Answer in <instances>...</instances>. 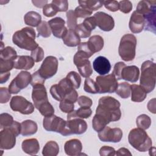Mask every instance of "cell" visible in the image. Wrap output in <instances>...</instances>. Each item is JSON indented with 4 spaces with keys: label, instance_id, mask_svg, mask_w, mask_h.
I'll use <instances>...</instances> for the list:
<instances>
[{
    "label": "cell",
    "instance_id": "1",
    "mask_svg": "<svg viewBox=\"0 0 156 156\" xmlns=\"http://www.w3.org/2000/svg\"><path fill=\"white\" fill-rule=\"evenodd\" d=\"M120 102L112 96H104L99 99L96 113L101 115L108 122L117 121L120 119L121 112Z\"/></svg>",
    "mask_w": 156,
    "mask_h": 156
},
{
    "label": "cell",
    "instance_id": "2",
    "mask_svg": "<svg viewBox=\"0 0 156 156\" xmlns=\"http://www.w3.org/2000/svg\"><path fill=\"white\" fill-rule=\"evenodd\" d=\"M35 30L30 27H25L13 34L12 41L20 48L32 51L38 47L35 40Z\"/></svg>",
    "mask_w": 156,
    "mask_h": 156
},
{
    "label": "cell",
    "instance_id": "3",
    "mask_svg": "<svg viewBox=\"0 0 156 156\" xmlns=\"http://www.w3.org/2000/svg\"><path fill=\"white\" fill-rule=\"evenodd\" d=\"M128 141L133 148L140 152H146L152 146L151 138L144 130L139 127L130 131Z\"/></svg>",
    "mask_w": 156,
    "mask_h": 156
},
{
    "label": "cell",
    "instance_id": "4",
    "mask_svg": "<svg viewBox=\"0 0 156 156\" xmlns=\"http://www.w3.org/2000/svg\"><path fill=\"white\" fill-rule=\"evenodd\" d=\"M155 63L151 60H146L141 65L140 85L147 93H151L155 88Z\"/></svg>",
    "mask_w": 156,
    "mask_h": 156
},
{
    "label": "cell",
    "instance_id": "5",
    "mask_svg": "<svg viewBox=\"0 0 156 156\" xmlns=\"http://www.w3.org/2000/svg\"><path fill=\"white\" fill-rule=\"evenodd\" d=\"M136 38L131 34L124 35L120 40L118 53L120 57L126 62H130L135 57Z\"/></svg>",
    "mask_w": 156,
    "mask_h": 156
},
{
    "label": "cell",
    "instance_id": "6",
    "mask_svg": "<svg viewBox=\"0 0 156 156\" xmlns=\"http://www.w3.org/2000/svg\"><path fill=\"white\" fill-rule=\"evenodd\" d=\"M43 126L47 131L59 133L63 136L71 135L67 121L55 115L44 117Z\"/></svg>",
    "mask_w": 156,
    "mask_h": 156
},
{
    "label": "cell",
    "instance_id": "7",
    "mask_svg": "<svg viewBox=\"0 0 156 156\" xmlns=\"http://www.w3.org/2000/svg\"><path fill=\"white\" fill-rule=\"evenodd\" d=\"M88 58L90 57L87 54L80 50H77L73 58L74 63L77 66L80 74L85 78L89 77L93 73V69Z\"/></svg>",
    "mask_w": 156,
    "mask_h": 156
},
{
    "label": "cell",
    "instance_id": "8",
    "mask_svg": "<svg viewBox=\"0 0 156 156\" xmlns=\"http://www.w3.org/2000/svg\"><path fill=\"white\" fill-rule=\"evenodd\" d=\"M96 82L98 85L99 93H113L118 87V81L113 74L107 76H98L96 77Z\"/></svg>",
    "mask_w": 156,
    "mask_h": 156
},
{
    "label": "cell",
    "instance_id": "9",
    "mask_svg": "<svg viewBox=\"0 0 156 156\" xmlns=\"http://www.w3.org/2000/svg\"><path fill=\"white\" fill-rule=\"evenodd\" d=\"M32 80V75L28 71H22L12 80L9 85L11 94H17L21 90L26 88Z\"/></svg>",
    "mask_w": 156,
    "mask_h": 156
},
{
    "label": "cell",
    "instance_id": "10",
    "mask_svg": "<svg viewBox=\"0 0 156 156\" xmlns=\"http://www.w3.org/2000/svg\"><path fill=\"white\" fill-rule=\"evenodd\" d=\"M66 121L71 135H80L85 133L87 129L86 121L82 118H79L76 115V111L68 113Z\"/></svg>",
    "mask_w": 156,
    "mask_h": 156
},
{
    "label": "cell",
    "instance_id": "11",
    "mask_svg": "<svg viewBox=\"0 0 156 156\" xmlns=\"http://www.w3.org/2000/svg\"><path fill=\"white\" fill-rule=\"evenodd\" d=\"M10 107L13 111L23 115H29L34 112L35 106L21 96H15L11 98Z\"/></svg>",
    "mask_w": 156,
    "mask_h": 156
},
{
    "label": "cell",
    "instance_id": "12",
    "mask_svg": "<svg viewBox=\"0 0 156 156\" xmlns=\"http://www.w3.org/2000/svg\"><path fill=\"white\" fill-rule=\"evenodd\" d=\"M58 69V60L55 57L49 55L46 57L40 68L38 70L40 74L45 79L54 76Z\"/></svg>",
    "mask_w": 156,
    "mask_h": 156
},
{
    "label": "cell",
    "instance_id": "13",
    "mask_svg": "<svg viewBox=\"0 0 156 156\" xmlns=\"http://www.w3.org/2000/svg\"><path fill=\"white\" fill-rule=\"evenodd\" d=\"M122 131L118 127L110 128L105 126L101 131L98 132L99 140L104 142L118 143L122 138Z\"/></svg>",
    "mask_w": 156,
    "mask_h": 156
},
{
    "label": "cell",
    "instance_id": "14",
    "mask_svg": "<svg viewBox=\"0 0 156 156\" xmlns=\"http://www.w3.org/2000/svg\"><path fill=\"white\" fill-rule=\"evenodd\" d=\"M93 16L96 20L97 26L101 30L109 32L113 29L115 21L113 18L110 15L103 12H98L94 13Z\"/></svg>",
    "mask_w": 156,
    "mask_h": 156
},
{
    "label": "cell",
    "instance_id": "15",
    "mask_svg": "<svg viewBox=\"0 0 156 156\" xmlns=\"http://www.w3.org/2000/svg\"><path fill=\"white\" fill-rule=\"evenodd\" d=\"M16 137L9 127L2 129L0 132V148L5 150L12 149L16 144Z\"/></svg>",
    "mask_w": 156,
    "mask_h": 156
},
{
    "label": "cell",
    "instance_id": "16",
    "mask_svg": "<svg viewBox=\"0 0 156 156\" xmlns=\"http://www.w3.org/2000/svg\"><path fill=\"white\" fill-rule=\"evenodd\" d=\"M32 99L34 103L35 108L37 109L41 104L48 101L46 89L44 85L38 84L33 86Z\"/></svg>",
    "mask_w": 156,
    "mask_h": 156
},
{
    "label": "cell",
    "instance_id": "17",
    "mask_svg": "<svg viewBox=\"0 0 156 156\" xmlns=\"http://www.w3.org/2000/svg\"><path fill=\"white\" fill-rule=\"evenodd\" d=\"M52 35L58 38H62L67 31V28L65 27V21L60 17H55L50 20L48 22Z\"/></svg>",
    "mask_w": 156,
    "mask_h": 156
},
{
    "label": "cell",
    "instance_id": "18",
    "mask_svg": "<svg viewBox=\"0 0 156 156\" xmlns=\"http://www.w3.org/2000/svg\"><path fill=\"white\" fill-rule=\"evenodd\" d=\"M144 25L145 20L144 16L136 11H133L130 16L129 24L130 31L133 34L140 33L144 29Z\"/></svg>",
    "mask_w": 156,
    "mask_h": 156
},
{
    "label": "cell",
    "instance_id": "19",
    "mask_svg": "<svg viewBox=\"0 0 156 156\" xmlns=\"http://www.w3.org/2000/svg\"><path fill=\"white\" fill-rule=\"evenodd\" d=\"M93 67L94 71L101 76L108 74L111 69L109 60L103 56H99L94 59L93 62Z\"/></svg>",
    "mask_w": 156,
    "mask_h": 156
},
{
    "label": "cell",
    "instance_id": "20",
    "mask_svg": "<svg viewBox=\"0 0 156 156\" xmlns=\"http://www.w3.org/2000/svg\"><path fill=\"white\" fill-rule=\"evenodd\" d=\"M64 150L65 154L69 156H78L82 155V144L78 139H71L65 143Z\"/></svg>",
    "mask_w": 156,
    "mask_h": 156
},
{
    "label": "cell",
    "instance_id": "21",
    "mask_svg": "<svg viewBox=\"0 0 156 156\" xmlns=\"http://www.w3.org/2000/svg\"><path fill=\"white\" fill-rule=\"evenodd\" d=\"M140 76V69L135 65L125 66L121 71V79L132 83L138 81Z\"/></svg>",
    "mask_w": 156,
    "mask_h": 156
},
{
    "label": "cell",
    "instance_id": "22",
    "mask_svg": "<svg viewBox=\"0 0 156 156\" xmlns=\"http://www.w3.org/2000/svg\"><path fill=\"white\" fill-rule=\"evenodd\" d=\"M35 65V61L31 56L17 55L14 60V68L16 69L28 70Z\"/></svg>",
    "mask_w": 156,
    "mask_h": 156
},
{
    "label": "cell",
    "instance_id": "23",
    "mask_svg": "<svg viewBox=\"0 0 156 156\" xmlns=\"http://www.w3.org/2000/svg\"><path fill=\"white\" fill-rule=\"evenodd\" d=\"M23 151L27 154L36 155L40 150V144L36 138H29L24 140L21 144Z\"/></svg>",
    "mask_w": 156,
    "mask_h": 156
},
{
    "label": "cell",
    "instance_id": "24",
    "mask_svg": "<svg viewBox=\"0 0 156 156\" xmlns=\"http://www.w3.org/2000/svg\"><path fill=\"white\" fill-rule=\"evenodd\" d=\"M156 1H140L136 8V12L142 14L144 16L155 12Z\"/></svg>",
    "mask_w": 156,
    "mask_h": 156
},
{
    "label": "cell",
    "instance_id": "25",
    "mask_svg": "<svg viewBox=\"0 0 156 156\" xmlns=\"http://www.w3.org/2000/svg\"><path fill=\"white\" fill-rule=\"evenodd\" d=\"M64 44L69 47L77 46L80 43V38L74 29H69L62 37Z\"/></svg>",
    "mask_w": 156,
    "mask_h": 156
},
{
    "label": "cell",
    "instance_id": "26",
    "mask_svg": "<svg viewBox=\"0 0 156 156\" xmlns=\"http://www.w3.org/2000/svg\"><path fill=\"white\" fill-rule=\"evenodd\" d=\"M131 101L135 102L143 101L147 96L146 91L139 85L133 84L130 85Z\"/></svg>",
    "mask_w": 156,
    "mask_h": 156
},
{
    "label": "cell",
    "instance_id": "27",
    "mask_svg": "<svg viewBox=\"0 0 156 156\" xmlns=\"http://www.w3.org/2000/svg\"><path fill=\"white\" fill-rule=\"evenodd\" d=\"M38 130L37 123L32 120L27 119L21 123V135L28 136L35 134Z\"/></svg>",
    "mask_w": 156,
    "mask_h": 156
},
{
    "label": "cell",
    "instance_id": "28",
    "mask_svg": "<svg viewBox=\"0 0 156 156\" xmlns=\"http://www.w3.org/2000/svg\"><path fill=\"white\" fill-rule=\"evenodd\" d=\"M88 46L91 51L94 54L100 51L104 47V41L103 38L98 35H93L87 41Z\"/></svg>",
    "mask_w": 156,
    "mask_h": 156
},
{
    "label": "cell",
    "instance_id": "29",
    "mask_svg": "<svg viewBox=\"0 0 156 156\" xmlns=\"http://www.w3.org/2000/svg\"><path fill=\"white\" fill-rule=\"evenodd\" d=\"M26 24L31 27H37L41 22V16L37 12L29 11L24 16Z\"/></svg>",
    "mask_w": 156,
    "mask_h": 156
},
{
    "label": "cell",
    "instance_id": "30",
    "mask_svg": "<svg viewBox=\"0 0 156 156\" xmlns=\"http://www.w3.org/2000/svg\"><path fill=\"white\" fill-rule=\"evenodd\" d=\"M59 152L58 144L55 141H48L42 150L44 156H56Z\"/></svg>",
    "mask_w": 156,
    "mask_h": 156
},
{
    "label": "cell",
    "instance_id": "31",
    "mask_svg": "<svg viewBox=\"0 0 156 156\" xmlns=\"http://www.w3.org/2000/svg\"><path fill=\"white\" fill-rule=\"evenodd\" d=\"M108 124V122L104 117L96 113L92 119V127L97 132L101 131Z\"/></svg>",
    "mask_w": 156,
    "mask_h": 156
},
{
    "label": "cell",
    "instance_id": "32",
    "mask_svg": "<svg viewBox=\"0 0 156 156\" xmlns=\"http://www.w3.org/2000/svg\"><path fill=\"white\" fill-rule=\"evenodd\" d=\"M115 92L121 98L127 99L130 95V85L126 82L120 83L118 85Z\"/></svg>",
    "mask_w": 156,
    "mask_h": 156
},
{
    "label": "cell",
    "instance_id": "33",
    "mask_svg": "<svg viewBox=\"0 0 156 156\" xmlns=\"http://www.w3.org/2000/svg\"><path fill=\"white\" fill-rule=\"evenodd\" d=\"M78 2L80 5L85 7L92 12L98 10L104 5V1H79Z\"/></svg>",
    "mask_w": 156,
    "mask_h": 156
},
{
    "label": "cell",
    "instance_id": "34",
    "mask_svg": "<svg viewBox=\"0 0 156 156\" xmlns=\"http://www.w3.org/2000/svg\"><path fill=\"white\" fill-rule=\"evenodd\" d=\"M17 57L16 51L11 46H7L1 49L0 59L15 60Z\"/></svg>",
    "mask_w": 156,
    "mask_h": 156
},
{
    "label": "cell",
    "instance_id": "35",
    "mask_svg": "<svg viewBox=\"0 0 156 156\" xmlns=\"http://www.w3.org/2000/svg\"><path fill=\"white\" fill-rule=\"evenodd\" d=\"M38 35L43 38L49 37L51 35V30L48 23L46 21H42L37 27Z\"/></svg>",
    "mask_w": 156,
    "mask_h": 156
},
{
    "label": "cell",
    "instance_id": "36",
    "mask_svg": "<svg viewBox=\"0 0 156 156\" xmlns=\"http://www.w3.org/2000/svg\"><path fill=\"white\" fill-rule=\"evenodd\" d=\"M136 124L138 127L146 130L149 129L151 126V119L148 115L146 114H141L136 118Z\"/></svg>",
    "mask_w": 156,
    "mask_h": 156
},
{
    "label": "cell",
    "instance_id": "37",
    "mask_svg": "<svg viewBox=\"0 0 156 156\" xmlns=\"http://www.w3.org/2000/svg\"><path fill=\"white\" fill-rule=\"evenodd\" d=\"M37 110L40 112L41 115L44 117L54 115V108L49 101L41 104Z\"/></svg>",
    "mask_w": 156,
    "mask_h": 156
},
{
    "label": "cell",
    "instance_id": "38",
    "mask_svg": "<svg viewBox=\"0 0 156 156\" xmlns=\"http://www.w3.org/2000/svg\"><path fill=\"white\" fill-rule=\"evenodd\" d=\"M49 91L51 96L56 101L60 102L65 98V93L58 84H54L52 85L49 90Z\"/></svg>",
    "mask_w": 156,
    "mask_h": 156
},
{
    "label": "cell",
    "instance_id": "39",
    "mask_svg": "<svg viewBox=\"0 0 156 156\" xmlns=\"http://www.w3.org/2000/svg\"><path fill=\"white\" fill-rule=\"evenodd\" d=\"M83 90L91 94H96L99 93V89L96 82H95L90 77L85 79L84 82Z\"/></svg>",
    "mask_w": 156,
    "mask_h": 156
},
{
    "label": "cell",
    "instance_id": "40",
    "mask_svg": "<svg viewBox=\"0 0 156 156\" xmlns=\"http://www.w3.org/2000/svg\"><path fill=\"white\" fill-rule=\"evenodd\" d=\"M66 77L74 89L79 88L81 83V77L77 72L70 71Z\"/></svg>",
    "mask_w": 156,
    "mask_h": 156
},
{
    "label": "cell",
    "instance_id": "41",
    "mask_svg": "<svg viewBox=\"0 0 156 156\" xmlns=\"http://www.w3.org/2000/svg\"><path fill=\"white\" fill-rule=\"evenodd\" d=\"M13 121V118L11 115L7 113L0 115V128L1 129L10 127Z\"/></svg>",
    "mask_w": 156,
    "mask_h": 156
},
{
    "label": "cell",
    "instance_id": "42",
    "mask_svg": "<svg viewBox=\"0 0 156 156\" xmlns=\"http://www.w3.org/2000/svg\"><path fill=\"white\" fill-rule=\"evenodd\" d=\"M74 30L77 33V34L79 36L80 38H86L89 37L91 35V31H90L85 25L84 24L80 23L76 27Z\"/></svg>",
    "mask_w": 156,
    "mask_h": 156
},
{
    "label": "cell",
    "instance_id": "43",
    "mask_svg": "<svg viewBox=\"0 0 156 156\" xmlns=\"http://www.w3.org/2000/svg\"><path fill=\"white\" fill-rule=\"evenodd\" d=\"M66 18H67V26L71 29H75L77 25V17L74 14V11L73 10H68L66 12Z\"/></svg>",
    "mask_w": 156,
    "mask_h": 156
},
{
    "label": "cell",
    "instance_id": "44",
    "mask_svg": "<svg viewBox=\"0 0 156 156\" xmlns=\"http://www.w3.org/2000/svg\"><path fill=\"white\" fill-rule=\"evenodd\" d=\"M14 68V60L0 59V73L10 72Z\"/></svg>",
    "mask_w": 156,
    "mask_h": 156
},
{
    "label": "cell",
    "instance_id": "45",
    "mask_svg": "<svg viewBox=\"0 0 156 156\" xmlns=\"http://www.w3.org/2000/svg\"><path fill=\"white\" fill-rule=\"evenodd\" d=\"M92 11L81 5H79L74 10V14L77 18H87L89 17L92 14Z\"/></svg>",
    "mask_w": 156,
    "mask_h": 156
},
{
    "label": "cell",
    "instance_id": "46",
    "mask_svg": "<svg viewBox=\"0 0 156 156\" xmlns=\"http://www.w3.org/2000/svg\"><path fill=\"white\" fill-rule=\"evenodd\" d=\"M59 108L62 112L66 113H69L74 111V103L66 99H63L60 101L59 104Z\"/></svg>",
    "mask_w": 156,
    "mask_h": 156
},
{
    "label": "cell",
    "instance_id": "47",
    "mask_svg": "<svg viewBox=\"0 0 156 156\" xmlns=\"http://www.w3.org/2000/svg\"><path fill=\"white\" fill-rule=\"evenodd\" d=\"M51 3L54 4L58 12H66L68 9V2L66 0H53Z\"/></svg>",
    "mask_w": 156,
    "mask_h": 156
},
{
    "label": "cell",
    "instance_id": "48",
    "mask_svg": "<svg viewBox=\"0 0 156 156\" xmlns=\"http://www.w3.org/2000/svg\"><path fill=\"white\" fill-rule=\"evenodd\" d=\"M57 12L56 8L52 3L47 4L43 7V13L46 17L54 16Z\"/></svg>",
    "mask_w": 156,
    "mask_h": 156
},
{
    "label": "cell",
    "instance_id": "49",
    "mask_svg": "<svg viewBox=\"0 0 156 156\" xmlns=\"http://www.w3.org/2000/svg\"><path fill=\"white\" fill-rule=\"evenodd\" d=\"M44 53L42 48L38 46L35 49L31 51L30 56L34 59L35 62H41L44 58Z\"/></svg>",
    "mask_w": 156,
    "mask_h": 156
},
{
    "label": "cell",
    "instance_id": "50",
    "mask_svg": "<svg viewBox=\"0 0 156 156\" xmlns=\"http://www.w3.org/2000/svg\"><path fill=\"white\" fill-rule=\"evenodd\" d=\"M119 2V10L124 13H129L131 12L133 8L132 3L130 1L124 0Z\"/></svg>",
    "mask_w": 156,
    "mask_h": 156
},
{
    "label": "cell",
    "instance_id": "51",
    "mask_svg": "<svg viewBox=\"0 0 156 156\" xmlns=\"http://www.w3.org/2000/svg\"><path fill=\"white\" fill-rule=\"evenodd\" d=\"M76 115L82 119H85L89 118L92 114V110L90 107H81L76 110Z\"/></svg>",
    "mask_w": 156,
    "mask_h": 156
},
{
    "label": "cell",
    "instance_id": "52",
    "mask_svg": "<svg viewBox=\"0 0 156 156\" xmlns=\"http://www.w3.org/2000/svg\"><path fill=\"white\" fill-rule=\"evenodd\" d=\"M11 93L8 88L5 87H1L0 88V102L4 104L7 102L11 98Z\"/></svg>",
    "mask_w": 156,
    "mask_h": 156
},
{
    "label": "cell",
    "instance_id": "53",
    "mask_svg": "<svg viewBox=\"0 0 156 156\" xmlns=\"http://www.w3.org/2000/svg\"><path fill=\"white\" fill-rule=\"evenodd\" d=\"M126 66V64L124 62H117L115 66H114V68H113V76L115 77V78L116 79V80H121V71L122 68Z\"/></svg>",
    "mask_w": 156,
    "mask_h": 156
},
{
    "label": "cell",
    "instance_id": "54",
    "mask_svg": "<svg viewBox=\"0 0 156 156\" xmlns=\"http://www.w3.org/2000/svg\"><path fill=\"white\" fill-rule=\"evenodd\" d=\"M45 79L43 78L38 73V71H35L32 75V80L30 82V85L33 87L35 85L38 84H43L44 85L45 82Z\"/></svg>",
    "mask_w": 156,
    "mask_h": 156
},
{
    "label": "cell",
    "instance_id": "55",
    "mask_svg": "<svg viewBox=\"0 0 156 156\" xmlns=\"http://www.w3.org/2000/svg\"><path fill=\"white\" fill-rule=\"evenodd\" d=\"M116 151L112 147L104 146L99 149V154L101 156H113L115 155Z\"/></svg>",
    "mask_w": 156,
    "mask_h": 156
},
{
    "label": "cell",
    "instance_id": "56",
    "mask_svg": "<svg viewBox=\"0 0 156 156\" xmlns=\"http://www.w3.org/2000/svg\"><path fill=\"white\" fill-rule=\"evenodd\" d=\"M104 5L111 12H116L119 10V2L117 1H105Z\"/></svg>",
    "mask_w": 156,
    "mask_h": 156
},
{
    "label": "cell",
    "instance_id": "57",
    "mask_svg": "<svg viewBox=\"0 0 156 156\" xmlns=\"http://www.w3.org/2000/svg\"><path fill=\"white\" fill-rule=\"evenodd\" d=\"M77 101L80 107H90L93 104L92 100L86 96H81L79 97Z\"/></svg>",
    "mask_w": 156,
    "mask_h": 156
},
{
    "label": "cell",
    "instance_id": "58",
    "mask_svg": "<svg viewBox=\"0 0 156 156\" xmlns=\"http://www.w3.org/2000/svg\"><path fill=\"white\" fill-rule=\"evenodd\" d=\"M83 23L90 31H92L93 30L95 29L96 27L97 26L96 21L94 16H90L85 18Z\"/></svg>",
    "mask_w": 156,
    "mask_h": 156
},
{
    "label": "cell",
    "instance_id": "59",
    "mask_svg": "<svg viewBox=\"0 0 156 156\" xmlns=\"http://www.w3.org/2000/svg\"><path fill=\"white\" fill-rule=\"evenodd\" d=\"M77 50H80L87 54L90 57H91L94 54L91 51L90 49L87 42H82L80 43L78 46H77Z\"/></svg>",
    "mask_w": 156,
    "mask_h": 156
},
{
    "label": "cell",
    "instance_id": "60",
    "mask_svg": "<svg viewBox=\"0 0 156 156\" xmlns=\"http://www.w3.org/2000/svg\"><path fill=\"white\" fill-rule=\"evenodd\" d=\"M9 127L13 131L16 136L21 134V124L18 121H14L12 124Z\"/></svg>",
    "mask_w": 156,
    "mask_h": 156
},
{
    "label": "cell",
    "instance_id": "61",
    "mask_svg": "<svg viewBox=\"0 0 156 156\" xmlns=\"http://www.w3.org/2000/svg\"><path fill=\"white\" fill-rule=\"evenodd\" d=\"M115 155H132V154L129 150L126 147H121L117 151H116Z\"/></svg>",
    "mask_w": 156,
    "mask_h": 156
},
{
    "label": "cell",
    "instance_id": "62",
    "mask_svg": "<svg viewBox=\"0 0 156 156\" xmlns=\"http://www.w3.org/2000/svg\"><path fill=\"white\" fill-rule=\"evenodd\" d=\"M147 109L152 113H155V99L153 98L150 100L147 104Z\"/></svg>",
    "mask_w": 156,
    "mask_h": 156
},
{
    "label": "cell",
    "instance_id": "63",
    "mask_svg": "<svg viewBox=\"0 0 156 156\" xmlns=\"http://www.w3.org/2000/svg\"><path fill=\"white\" fill-rule=\"evenodd\" d=\"M10 76V73H0V83H4L6 82Z\"/></svg>",
    "mask_w": 156,
    "mask_h": 156
},
{
    "label": "cell",
    "instance_id": "64",
    "mask_svg": "<svg viewBox=\"0 0 156 156\" xmlns=\"http://www.w3.org/2000/svg\"><path fill=\"white\" fill-rule=\"evenodd\" d=\"M32 4L37 7L42 8L48 3V1H32Z\"/></svg>",
    "mask_w": 156,
    "mask_h": 156
}]
</instances>
